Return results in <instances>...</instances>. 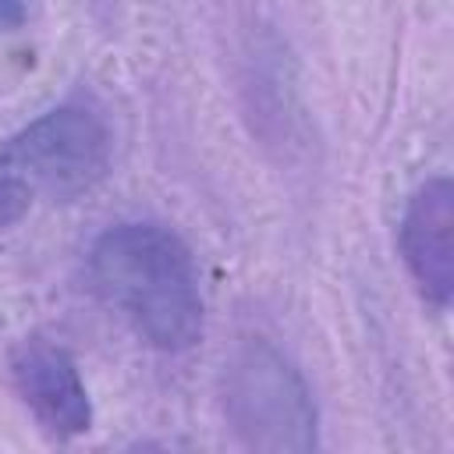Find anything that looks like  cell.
<instances>
[{"label":"cell","instance_id":"cell-1","mask_svg":"<svg viewBox=\"0 0 454 454\" xmlns=\"http://www.w3.org/2000/svg\"><path fill=\"white\" fill-rule=\"evenodd\" d=\"M99 294L156 351H188L206 326L192 248L163 223L128 220L103 231L89 255Z\"/></svg>","mask_w":454,"mask_h":454},{"label":"cell","instance_id":"cell-2","mask_svg":"<svg viewBox=\"0 0 454 454\" xmlns=\"http://www.w3.org/2000/svg\"><path fill=\"white\" fill-rule=\"evenodd\" d=\"M223 415L255 450H312L319 415L294 362L270 340H245L223 365Z\"/></svg>","mask_w":454,"mask_h":454},{"label":"cell","instance_id":"cell-3","mask_svg":"<svg viewBox=\"0 0 454 454\" xmlns=\"http://www.w3.org/2000/svg\"><path fill=\"white\" fill-rule=\"evenodd\" d=\"M114 138L99 110L85 103H60L25 124L7 145L4 163L28 188L53 199H74L103 181L110 170Z\"/></svg>","mask_w":454,"mask_h":454},{"label":"cell","instance_id":"cell-4","mask_svg":"<svg viewBox=\"0 0 454 454\" xmlns=\"http://www.w3.org/2000/svg\"><path fill=\"white\" fill-rule=\"evenodd\" d=\"M11 376L25 408L50 436L71 440L89 433L92 401L74 358L60 344L43 337H25L11 355Z\"/></svg>","mask_w":454,"mask_h":454},{"label":"cell","instance_id":"cell-5","mask_svg":"<svg viewBox=\"0 0 454 454\" xmlns=\"http://www.w3.org/2000/svg\"><path fill=\"white\" fill-rule=\"evenodd\" d=\"M401 259L422 291V298L436 309H447L454 291V188L450 177L422 181L401 216L397 231Z\"/></svg>","mask_w":454,"mask_h":454},{"label":"cell","instance_id":"cell-6","mask_svg":"<svg viewBox=\"0 0 454 454\" xmlns=\"http://www.w3.org/2000/svg\"><path fill=\"white\" fill-rule=\"evenodd\" d=\"M32 195L35 192L28 188V181H21L14 170H0V231L14 227L28 213Z\"/></svg>","mask_w":454,"mask_h":454},{"label":"cell","instance_id":"cell-7","mask_svg":"<svg viewBox=\"0 0 454 454\" xmlns=\"http://www.w3.org/2000/svg\"><path fill=\"white\" fill-rule=\"evenodd\" d=\"M28 11H32V0H0V28L25 25Z\"/></svg>","mask_w":454,"mask_h":454}]
</instances>
